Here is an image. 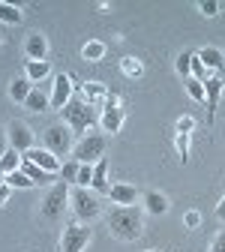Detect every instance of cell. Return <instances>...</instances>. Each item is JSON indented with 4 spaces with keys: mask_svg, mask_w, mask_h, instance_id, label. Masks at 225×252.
Segmentation results:
<instances>
[{
    "mask_svg": "<svg viewBox=\"0 0 225 252\" xmlns=\"http://www.w3.org/2000/svg\"><path fill=\"white\" fill-rule=\"evenodd\" d=\"M42 144H45V150H51L57 159L60 156H66V153H72V129L66 123H54V126H48L45 129V135H42Z\"/></svg>",
    "mask_w": 225,
    "mask_h": 252,
    "instance_id": "5b68a950",
    "label": "cell"
},
{
    "mask_svg": "<svg viewBox=\"0 0 225 252\" xmlns=\"http://www.w3.org/2000/svg\"><path fill=\"white\" fill-rule=\"evenodd\" d=\"M3 180H6V186H15V189H30V186H36V183L30 180L21 168H18V171H12V174H3Z\"/></svg>",
    "mask_w": 225,
    "mask_h": 252,
    "instance_id": "d4e9b609",
    "label": "cell"
},
{
    "mask_svg": "<svg viewBox=\"0 0 225 252\" xmlns=\"http://www.w3.org/2000/svg\"><path fill=\"white\" fill-rule=\"evenodd\" d=\"M108 198H111L117 207H132V204L138 201V189H135L132 183H111Z\"/></svg>",
    "mask_w": 225,
    "mask_h": 252,
    "instance_id": "7c38bea8",
    "label": "cell"
},
{
    "mask_svg": "<svg viewBox=\"0 0 225 252\" xmlns=\"http://www.w3.org/2000/svg\"><path fill=\"white\" fill-rule=\"evenodd\" d=\"M123 120H126L123 105H105V108L99 111V126H102V129H105L108 135H117V132H120Z\"/></svg>",
    "mask_w": 225,
    "mask_h": 252,
    "instance_id": "8fae6325",
    "label": "cell"
},
{
    "mask_svg": "<svg viewBox=\"0 0 225 252\" xmlns=\"http://www.w3.org/2000/svg\"><path fill=\"white\" fill-rule=\"evenodd\" d=\"M9 192H12V186H6V183H0V207H3V204L9 201Z\"/></svg>",
    "mask_w": 225,
    "mask_h": 252,
    "instance_id": "74e56055",
    "label": "cell"
},
{
    "mask_svg": "<svg viewBox=\"0 0 225 252\" xmlns=\"http://www.w3.org/2000/svg\"><path fill=\"white\" fill-rule=\"evenodd\" d=\"M66 201H69V183H51V189L42 198V216L45 219H60L63 210H66Z\"/></svg>",
    "mask_w": 225,
    "mask_h": 252,
    "instance_id": "8992f818",
    "label": "cell"
},
{
    "mask_svg": "<svg viewBox=\"0 0 225 252\" xmlns=\"http://www.w3.org/2000/svg\"><path fill=\"white\" fill-rule=\"evenodd\" d=\"M183 84H186V93H189L195 102H207V96H204V81H198V78H186Z\"/></svg>",
    "mask_w": 225,
    "mask_h": 252,
    "instance_id": "4316f807",
    "label": "cell"
},
{
    "mask_svg": "<svg viewBox=\"0 0 225 252\" xmlns=\"http://www.w3.org/2000/svg\"><path fill=\"white\" fill-rule=\"evenodd\" d=\"M24 105H27L30 111H45V108H51V93H45L42 87H33Z\"/></svg>",
    "mask_w": 225,
    "mask_h": 252,
    "instance_id": "7402d4cb",
    "label": "cell"
},
{
    "mask_svg": "<svg viewBox=\"0 0 225 252\" xmlns=\"http://www.w3.org/2000/svg\"><path fill=\"white\" fill-rule=\"evenodd\" d=\"M24 54H27V60H45V54H48V39H45L42 33H30L27 42H24Z\"/></svg>",
    "mask_w": 225,
    "mask_h": 252,
    "instance_id": "2e32d148",
    "label": "cell"
},
{
    "mask_svg": "<svg viewBox=\"0 0 225 252\" xmlns=\"http://www.w3.org/2000/svg\"><path fill=\"white\" fill-rule=\"evenodd\" d=\"M21 159H27V162H33V165H39L42 171H51V174H60V159L51 153V150H45V147H30Z\"/></svg>",
    "mask_w": 225,
    "mask_h": 252,
    "instance_id": "9c48e42d",
    "label": "cell"
},
{
    "mask_svg": "<svg viewBox=\"0 0 225 252\" xmlns=\"http://www.w3.org/2000/svg\"><path fill=\"white\" fill-rule=\"evenodd\" d=\"M78 165L81 162H75V159H66L60 165V177H63V183H75V177H78Z\"/></svg>",
    "mask_w": 225,
    "mask_h": 252,
    "instance_id": "f546056e",
    "label": "cell"
},
{
    "mask_svg": "<svg viewBox=\"0 0 225 252\" xmlns=\"http://www.w3.org/2000/svg\"><path fill=\"white\" fill-rule=\"evenodd\" d=\"M21 171L33 180L36 186H48V183H57V174H51V171H42L39 165H33V162H27V159H21Z\"/></svg>",
    "mask_w": 225,
    "mask_h": 252,
    "instance_id": "e0dca14e",
    "label": "cell"
},
{
    "mask_svg": "<svg viewBox=\"0 0 225 252\" xmlns=\"http://www.w3.org/2000/svg\"><path fill=\"white\" fill-rule=\"evenodd\" d=\"M198 60L204 63L210 72H219V69L225 66V54H222L219 48H201V51H198Z\"/></svg>",
    "mask_w": 225,
    "mask_h": 252,
    "instance_id": "d6986e66",
    "label": "cell"
},
{
    "mask_svg": "<svg viewBox=\"0 0 225 252\" xmlns=\"http://www.w3.org/2000/svg\"><path fill=\"white\" fill-rule=\"evenodd\" d=\"M144 210L150 213V216H162V213H168V198L162 195V192H144Z\"/></svg>",
    "mask_w": 225,
    "mask_h": 252,
    "instance_id": "ac0fdd59",
    "label": "cell"
},
{
    "mask_svg": "<svg viewBox=\"0 0 225 252\" xmlns=\"http://www.w3.org/2000/svg\"><path fill=\"white\" fill-rule=\"evenodd\" d=\"M192 129H195V120H192V117H189V114H186V117H180V120H177V135H189V132H192Z\"/></svg>",
    "mask_w": 225,
    "mask_h": 252,
    "instance_id": "836d02e7",
    "label": "cell"
},
{
    "mask_svg": "<svg viewBox=\"0 0 225 252\" xmlns=\"http://www.w3.org/2000/svg\"><path fill=\"white\" fill-rule=\"evenodd\" d=\"M69 204H72V213L78 222H90V219H96L102 213V204H99V195L90 192V189H69Z\"/></svg>",
    "mask_w": 225,
    "mask_h": 252,
    "instance_id": "3957f363",
    "label": "cell"
},
{
    "mask_svg": "<svg viewBox=\"0 0 225 252\" xmlns=\"http://www.w3.org/2000/svg\"><path fill=\"white\" fill-rule=\"evenodd\" d=\"M198 9L204 12V15H219V3H216V0H201V3H198Z\"/></svg>",
    "mask_w": 225,
    "mask_h": 252,
    "instance_id": "e575fe53",
    "label": "cell"
},
{
    "mask_svg": "<svg viewBox=\"0 0 225 252\" xmlns=\"http://www.w3.org/2000/svg\"><path fill=\"white\" fill-rule=\"evenodd\" d=\"M174 147H177L180 162H186L189 159V135H174Z\"/></svg>",
    "mask_w": 225,
    "mask_h": 252,
    "instance_id": "d6a6232c",
    "label": "cell"
},
{
    "mask_svg": "<svg viewBox=\"0 0 225 252\" xmlns=\"http://www.w3.org/2000/svg\"><path fill=\"white\" fill-rule=\"evenodd\" d=\"M90 180H93V165H78V177H75V186L87 189V186H90Z\"/></svg>",
    "mask_w": 225,
    "mask_h": 252,
    "instance_id": "1f68e13d",
    "label": "cell"
},
{
    "mask_svg": "<svg viewBox=\"0 0 225 252\" xmlns=\"http://www.w3.org/2000/svg\"><path fill=\"white\" fill-rule=\"evenodd\" d=\"M216 216L225 222V195H222V201H219V207H216Z\"/></svg>",
    "mask_w": 225,
    "mask_h": 252,
    "instance_id": "f35d334b",
    "label": "cell"
},
{
    "mask_svg": "<svg viewBox=\"0 0 225 252\" xmlns=\"http://www.w3.org/2000/svg\"><path fill=\"white\" fill-rule=\"evenodd\" d=\"M63 117H66V126L75 132V135H81L84 138V132L90 129V126L96 123V111L84 102V96H72L66 105H63V111H60Z\"/></svg>",
    "mask_w": 225,
    "mask_h": 252,
    "instance_id": "7a4b0ae2",
    "label": "cell"
},
{
    "mask_svg": "<svg viewBox=\"0 0 225 252\" xmlns=\"http://www.w3.org/2000/svg\"><path fill=\"white\" fill-rule=\"evenodd\" d=\"M204 96H207V120H216V108H219V96H222V78L210 75L204 81Z\"/></svg>",
    "mask_w": 225,
    "mask_h": 252,
    "instance_id": "4fadbf2b",
    "label": "cell"
},
{
    "mask_svg": "<svg viewBox=\"0 0 225 252\" xmlns=\"http://www.w3.org/2000/svg\"><path fill=\"white\" fill-rule=\"evenodd\" d=\"M6 138H9V147H12V150H18L21 156H24L30 147H36V144H33V132H30V126H27V123H21V120H12V123H9Z\"/></svg>",
    "mask_w": 225,
    "mask_h": 252,
    "instance_id": "ba28073f",
    "label": "cell"
},
{
    "mask_svg": "<svg viewBox=\"0 0 225 252\" xmlns=\"http://www.w3.org/2000/svg\"><path fill=\"white\" fill-rule=\"evenodd\" d=\"M0 21H3V24H21V21H24L21 6H15V3H3V0H0Z\"/></svg>",
    "mask_w": 225,
    "mask_h": 252,
    "instance_id": "603a6c76",
    "label": "cell"
},
{
    "mask_svg": "<svg viewBox=\"0 0 225 252\" xmlns=\"http://www.w3.org/2000/svg\"><path fill=\"white\" fill-rule=\"evenodd\" d=\"M51 72V63L48 60H27V69H24V75L30 78V84H39L45 75Z\"/></svg>",
    "mask_w": 225,
    "mask_h": 252,
    "instance_id": "ffe728a7",
    "label": "cell"
},
{
    "mask_svg": "<svg viewBox=\"0 0 225 252\" xmlns=\"http://www.w3.org/2000/svg\"><path fill=\"white\" fill-rule=\"evenodd\" d=\"M147 252H159V249H147Z\"/></svg>",
    "mask_w": 225,
    "mask_h": 252,
    "instance_id": "ab89813d",
    "label": "cell"
},
{
    "mask_svg": "<svg viewBox=\"0 0 225 252\" xmlns=\"http://www.w3.org/2000/svg\"><path fill=\"white\" fill-rule=\"evenodd\" d=\"M120 69L129 75V78H141V72H144V66H141L135 57H123V60H120Z\"/></svg>",
    "mask_w": 225,
    "mask_h": 252,
    "instance_id": "f1b7e54d",
    "label": "cell"
},
{
    "mask_svg": "<svg viewBox=\"0 0 225 252\" xmlns=\"http://www.w3.org/2000/svg\"><path fill=\"white\" fill-rule=\"evenodd\" d=\"M72 99V78L66 72H60L51 84V108L54 111H63V105H66Z\"/></svg>",
    "mask_w": 225,
    "mask_h": 252,
    "instance_id": "30bf717a",
    "label": "cell"
},
{
    "mask_svg": "<svg viewBox=\"0 0 225 252\" xmlns=\"http://www.w3.org/2000/svg\"><path fill=\"white\" fill-rule=\"evenodd\" d=\"M189 63H192V54H189V51L177 54V60H174V66H177V75H180L183 81L189 78Z\"/></svg>",
    "mask_w": 225,
    "mask_h": 252,
    "instance_id": "4dcf8cb0",
    "label": "cell"
},
{
    "mask_svg": "<svg viewBox=\"0 0 225 252\" xmlns=\"http://www.w3.org/2000/svg\"><path fill=\"white\" fill-rule=\"evenodd\" d=\"M30 90H33L30 78H27V75H18V78H12V84H9V96H12L15 102H27Z\"/></svg>",
    "mask_w": 225,
    "mask_h": 252,
    "instance_id": "44dd1931",
    "label": "cell"
},
{
    "mask_svg": "<svg viewBox=\"0 0 225 252\" xmlns=\"http://www.w3.org/2000/svg\"><path fill=\"white\" fill-rule=\"evenodd\" d=\"M81 57H84V60H102V57H105V45L93 39V42H87V45L81 48Z\"/></svg>",
    "mask_w": 225,
    "mask_h": 252,
    "instance_id": "83f0119b",
    "label": "cell"
},
{
    "mask_svg": "<svg viewBox=\"0 0 225 252\" xmlns=\"http://www.w3.org/2000/svg\"><path fill=\"white\" fill-rule=\"evenodd\" d=\"M18 168H21V153L9 147L3 156H0V171H3V174H12V171H18Z\"/></svg>",
    "mask_w": 225,
    "mask_h": 252,
    "instance_id": "cb8c5ba5",
    "label": "cell"
},
{
    "mask_svg": "<svg viewBox=\"0 0 225 252\" xmlns=\"http://www.w3.org/2000/svg\"><path fill=\"white\" fill-rule=\"evenodd\" d=\"M198 222H201V213H198V210H189V213L183 216V225H186V228H195Z\"/></svg>",
    "mask_w": 225,
    "mask_h": 252,
    "instance_id": "d590c367",
    "label": "cell"
},
{
    "mask_svg": "<svg viewBox=\"0 0 225 252\" xmlns=\"http://www.w3.org/2000/svg\"><path fill=\"white\" fill-rule=\"evenodd\" d=\"M210 252H225V231L216 234V240L210 243Z\"/></svg>",
    "mask_w": 225,
    "mask_h": 252,
    "instance_id": "8d00e7d4",
    "label": "cell"
},
{
    "mask_svg": "<svg viewBox=\"0 0 225 252\" xmlns=\"http://www.w3.org/2000/svg\"><path fill=\"white\" fill-rule=\"evenodd\" d=\"M90 189H93L96 195H108V189H111V183H108V159H99V162L93 165Z\"/></svg>",
    "mask_w": 225,
    "mask_h": 252,
    "instance_id": "9a60e30c",
    "label": "cell"
},
{
    "mask_svg": "<svg viewBox=\"0 0 225 252\" xmlns=\"http://www.w3.org/2000/svg\"><path fill=\"white\" fill-rule=\"evenodd\" d=\"M108 231L123 240V243H132L144 234V216L138 207H114L108 216Z\"/></svg>",
    "mask_w": 225,
    "mask_h": 252,
    "instance_id": "6da1fadb",
    "label": "cell"
},
{
    "mask_svg": "<svg viewBox=\"0 0 225 252\" xmlns=\"http://www.w3.org/2000/svg\"><path fill=\"white\" fill-rule=\"evenodd\" d=\"M93 231L90 225L84 222H69L66 231H63V240H60V252H84V246L90 243Z\"/></svg>",
    "mask_w": 225,
    "mask_h": 252,
    "instance_id": "52a82bcc",
    "label": "cell"
},
{
    "mask_svg": "<svg viewBox=\"0 0 225 252\" xmlns=\"http://www.w3.org/2000/svg\"><path fill=\"white\" fill-rule=\"evenodd\" d=\"M213 72L204 66V63L198 60V54H192V63H189V78H198V81H207Z\"/></svg>",
    "mask_w": 225,
    "mask_h": 252,
    "instance_id": "484cf974",
    "label": "cell"
},
{
    "mask_svg": "<svg viewBox=\"0 0 225 252\" xmlns=\"http://www.w3.org/2000/svg\"><path fill=\"white\" fill-rule=\"evenodd\" d=\"M81 96H84V102H87L93 111H102V108H105V96H108V87L99 84V81H87Z\"/></svg>",
    "mask_w": 225,
    "mask_h": 252,
    "instance_id": "5bb4252c",
    "label": "cell"
},
{
    "mask_svg": "<svg viewBox=\"0 0 225 252\" xmlns=\"http://www.w3.org/2000/svg\"><path fill=\"white\" fill-rule=\"evenodd\" d=\"M105 135H84L75 147H72V159L75 162H81V165H96L102 159V153H105Z\"/></svg>",
    "mask_w": 225,
    "mask_h": 252,
    "instance_id": "277c9868",
    "label": "cell"
}]
</instances>
